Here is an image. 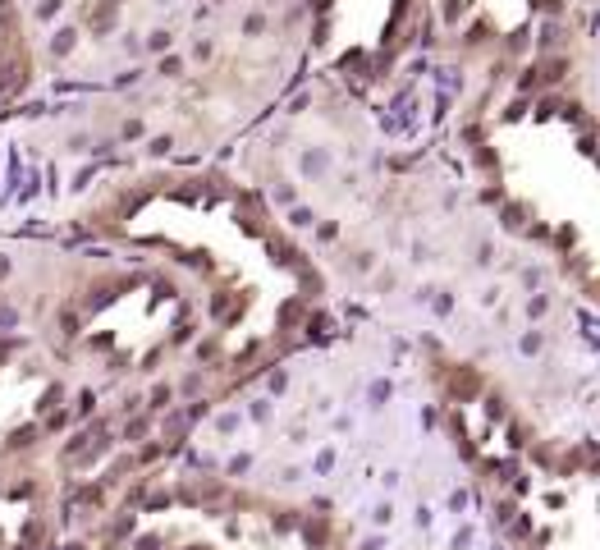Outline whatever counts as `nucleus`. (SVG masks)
<instances>
[{"mask_svg":"<svg viewBox=\"0 0 600 550\" xmlns=\"http://www.w3.org/2000/svg\"><path fill=\"white\" fill-rule=\"evenodd\" d=\"M541 344H546V340H541V331H527V335L518 340V353H522V358H536Z\"/></svg>","mask_w":600,"mask_h":550,"instance_id":"f03ea898","label":"nucleus"},{"mask_svg":"<svg viewBox=\"0 0 600 550\" xmlns=\"http://www.w3.org/2000/svg\"><path fill=\"white\" fill-rule=\"evenodd\" d=\"M371 523H376V527L394 523V500H376V505H371Z\"/></svg>","mask_w":600,"mask_h":550,"instance_id":"f257e3e1","label":"nucleus"}]
</instances>
